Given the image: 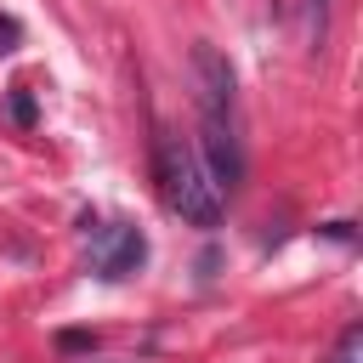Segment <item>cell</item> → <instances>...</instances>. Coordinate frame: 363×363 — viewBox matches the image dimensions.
Returning a JSON list of instances; mask_svg holds the SVG:
<instances>
[{"label": "cell", "instance_id": "obj_1", "mask_svg": "<svg viewBox=\"0 0 363 363\" xmlns=\"http://www.w3.org/2000/svg\"><path fill=\"white\" fill-rule=\"evenodd\" d=\"M193 79H199V159L221 193L238 187L244 176V147H238V96H233V68L216 45H193Z\"/></svg>", "mask_w": 363, "mask_h": 363}, {"label": "cell", "instance_id": "obj_2", "mask_svg": "<svg viewBox=\"0 0 363 363\" xmlns=\"http://www.w3.org/2000/svg\"><path fill=\"white\" fill-rule=\"evenodd\" d=\"M153 170H159L164 204H170L187 227H216V221H221V187L210 182V170H204V159H199V147H193L187 136L164 130V136L153 142Z\"/></svg>", "mask_w": 363, "mask_h": 363}, {"label": "cell", "instance_id": "obj_3", "mask_svg": "<svg viewBox=\"0 0 363 363\" xmlns=\"http://www.w3.org/2000/svg\"><path fill=\"white\" fill-rule=\"evenodd\" d=\"M147 261V238L136 233V227H108L102 233V244H96V278H130L136 267Z\"/></svg>", "mask_w": 363, "mask_h": 363}, {"label": "cell", "instance_id": "obj_4", "mask_svg": "<svg viewBox=\"0 0 363 363\" xmlns=\"http://www.w3.org/2000/svg\"><path fill=\"white\" fill-rule=\"evenodd\" d=\"M329 363H363V323H346L340 340H335V357Z\"/></svg>", "mask_w": 363, "mask_h": 363}, {"label": "cell", "instance_id": "obj_5", "mask_svg": "<svg viewBox=\"0 0 363 363\" xmlns=\"http://www.w3.org/2000/svg\"><path fill=\"white\" fill-rule=\"evenodd\" d=\"M11 113H17V125H34V102H28V96H23V91H17V96H11Z\"/></svg>", "mask_w": 363, "mask_h": 363}]
</instances>
